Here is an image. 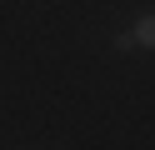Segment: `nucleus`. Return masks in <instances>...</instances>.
I'll return each mask as SVG.
<instances>
[{"mask_svg": "<svg viewBox=\"0 0 155 150\" xmlns=\"http://www.w3.org/2000/svg\"><path fill=\"white\" fill-rule=\"evenodd\" d=\"M135 45H155V20H140L135 25Z\"/></svg>", "mask_w": 155, "mask_h": 150, "instance_id": "f257e3e1", "label": "nucleus"}]
</instances>
